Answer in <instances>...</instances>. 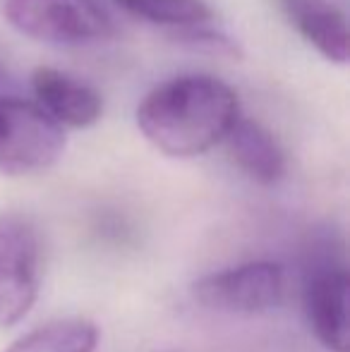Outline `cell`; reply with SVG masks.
Returning a JSON list of instances; mask_svg holds the SVG:
<instances>
[{
    "instance_id": "cell-1",
    "label": "cell",
    "mask_w": 350,
    "mask_h": 352,
    "mask_svg": "<svg viewBox=\"0 0 350 352\" xmlns=\"http://www.w3.org/2000/svg\"><path fill=\"white\" fill-rule=\"evenodd\" d=\"M240 118L238 94L211 74H180L137 106V127L161 153L192 158L221 144Z\"/></svg>"
},
{
    "instance_id": "cell-2",
    "label": "cell",
    "mask_w": 350,
    "mask_h": 352,
    "mask_svg": "<svg viewBox=\"0 0 350 352\" xmlns=\"http://www.w3.org/2000/svg\"><path fill=\"white\" fill-rule=\"evenodd\" d=\"M65 151L61 127L36 101L0 96V173L34 175L51 168Z\"/></svg>"
},
{
    "instance_id": "cell-3",
    "label": "cell",
    "mask_w": 350,
    "mask_h": 352,
    "mask_svg": "<svg viewBox=\"0 0 350 352\" xmlns=\"http://www.w3.org/2000/svg\"><path fill=\"white\" fill-rule=\"evenodd\" d=\"M3 14L22 36L43 43L82 46L116 34L98 0H5Z\"/></svg>"
},
{
    "instance_id": "cell-4",
    "label": "cell",
    "mask_w": 350,
    "mask_h": 352,
    "mask_svg": "<svg viewBox=\"0 0 350 352\" xmlns=\"http://www.w3.org/2000/svg\"><path fill=\"white\" fill-rule=\"evenodd\" d=\"M41 276L39 232L24 216H0V329L14 326L32 311Z\"/></svg>"
},
{
    "instance_id": "cell-5",
    "label": "cell",
    "mask_w": 350,
    "mask_h": 352,
    "mask_svg": "<svg viewBox=\"0 0 350 352\" xmlns=\"http://www.w3.org/2000/svg\"><path fill=\"white\" fill-rule=\"evenodd\" d=\"M195 300L221 314H264L283 302L285 271L276 261H245L195 283Z\"/></svg>"
},
{
    "instance_id": "cell-6",
    "label": "cell",
    "mask_w": 350,
    "mask_h": 352,
    "mask_svg": "<svg viewBox=\"0 0 350 352\" xmlns=\"http://www.w3.org/2000/svg\"><path fill=\"white\" fill-rule=\"evenodd\" d=\"M348 269L338 259H319L303 283V309L312 336L329 352H348Z\"/></svg>"
},
{
    "instance_id": "cell-7",
    "label": "cell",
    "mask_w": 350,
    "mask_h": 352,
    "mask_svg": "<svg viewBox=\"0 0 350 352\" xmlns=\"http://www.w3.org/2000/svg\"><path fill=\"white\" fill-rule=\"evenodd\" d=\"M36 103L61 127L85 130L101 120L103 98L87 82L56 67H36L32 74Z\"/></svg>"
},
{
    "instance_id": "cell-8",
    "label": "cell",
    "mask_w": 350,
    "mask_h": 352,
    "mask_svg": "<svg viewBox=\"0 0 350 352\" xmlns=\"http://www.w3.org/2000/svg\"><path fill=\"white\" fill-rule=\"evenodd\" d=\"M295 32L327 60L346 65L350 58L348 19L331 0H278Z\"/></svg>"
},
{
    "instance_id": "cell-9",
    "label": "cell",
    "mask_w": 350,
    "mask_h": 352,
    "mask_svg": "<svg viewBox=\"0 0 350 352\" xmlns=\"http://www.w3.org/2000/svg\"><path fill=\"white\" fill-rule=\"evenodd\" d=\"M226 146L233 163L259 185H276L288 170L285 151L274 135L257 120L240 116L226 135Z\"/></svg>"
},
{
    "instance_id": "cell-10",
    "label": "cell",
    "mask_w": 350,
    "mask_h": 352,
    "mask_svg": "<svg viewBox=\"0 0 350 352\" xmlns=\"http://www.w3.org/2000/svg\"><path fill=\"white\" fill-rule=\"evenodd\" d=\"M96 324L87 319H56L24 333L5 352H94L98 348Z\"/></svg>"
},
{
    "instance_id": "cell-11",
    "label": "cell",
    "mask_w": 350,
    "mask_h": 352,
    "mask_svg": "<svg viewBox=\"0 0 350 352\" xmlns=\"http://www.w3.org/2000/svg\"><path fill=\"white\" fill-rule=\"evenodd\" d=\"M127 14L171 29H190L209 24L214 12L204 0H113Z\"/></svg>"
}]
</instances>
